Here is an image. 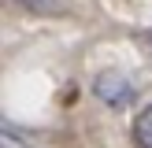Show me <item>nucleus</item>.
Here are the masks:
<instances>
[{
	"label": "nucleus",
	"mask_w": 152,
	"mask_h": 148,
	"mask_svg": "<svg viewBox=\"0 0 152 148\" xmlns=\"http://www.w3.org/2000/svg\"><path fill=\"white\" fill-rule=\"evenodd\" d=\"M15 4L30 7V11H45V7H48V0H15Z\"/></svg>",
	"instance_id": "7ed1b4c3"
},
{
	"label": "nucleus",
	"mask_w": 152,
	"mask_h": 148,
	"mask_svg": "<svg viewBox=\"0 0 152 148\" xmlns=\"http://www.w3.org/2000/svg\"><path fill=\"white\" fill-rule=\"evenodd\" d=\"M96 96H100L104 104H111V107H123V104L134 100V85L123 78V74L108 70V74H100V78H96Z\"/></svg>",
	"instance_id": "f257e3e1"
},
{
	"label": "nucleus",
	"mask_w": 152,
	"mask_h": 148,
	"mask_svg": "<svg viewBox=\"0 0 152 148\" xmlns=\"http://www.w3.org/2000/svg\"><path fill=\"white\" fill-rule=\"evenodd\" d=\"M130 133H134V144L137 148H152V104H145V107L137 111Z\"/></svg>",
	"instance_id": "f03ea898"
}]
</instances>
